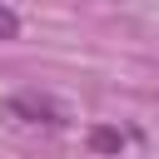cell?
Returning a JSON list of instances; mask_svg holds the SVG:
<instances>
[{
	"instance_id": "6da1fadb",
	"label": "cell",
	"mask_w": 159,
	"mask_h": 159,
	"mask_svg": "<svg viewBox=\"0 0 159 159\" xmlns=\"http://www.w3.org/2000/svg\"><path fill=\"white\" fill-rule=\"evenodd\" d=\"M0 119H5V124H15V129H30V134H60V129L70 124V109H65L55 94L15 89V94H5Z\"/></svg>"
},
{
	"instance_id": "7a4b0ae2",
	"label": "cell",
	"mask_w": 159,
	"mask_h": 159,
	"mask_svg": "<svg viewBox=\"0 0 159 159\" xmlns=\"http://www.w3.org/2000/svg\"><path fill=\"white\" fill-rule=\"evenodd\" d=\"M139 134L134 129H109V124H99V129H89V149L94 154H119L124 144H134Z\"/></svg>"
},
{
	"instance_id": "3957f363",
	"label": "cell",
	"mask_w": 159,
	"mask_h": 159,
	"mask_svg": "<svg viewBox=\"0 0 159 159\" xmlns=\"http://www.w3.org/2000/svg\"><path fill=\"white\" fill-rule=\"evenodd\" d=\"M15 35H20V15L10 5H0V40H15Z\"/></svg>"
}]
</instances>
